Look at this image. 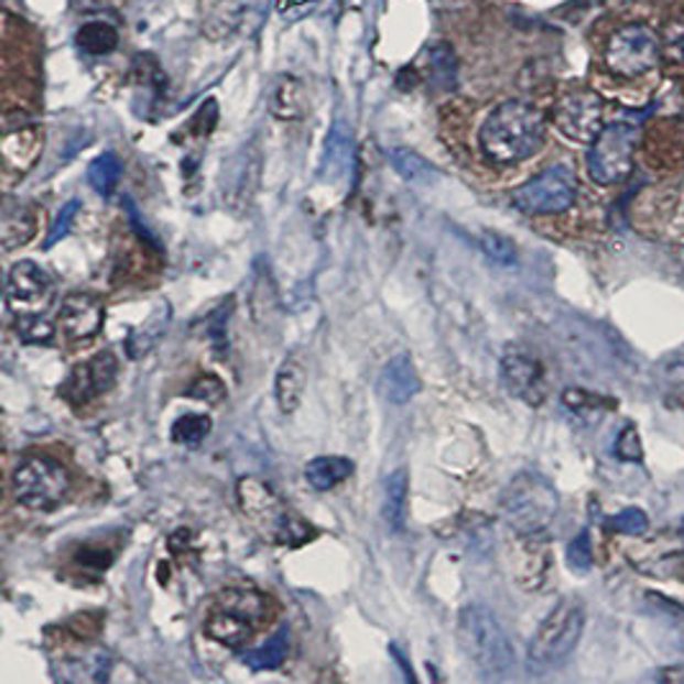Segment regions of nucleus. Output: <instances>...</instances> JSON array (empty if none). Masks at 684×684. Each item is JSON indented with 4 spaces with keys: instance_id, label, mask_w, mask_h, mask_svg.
<instances>
[{
    "instance_id": "obj_1",
    "label": "nucleus",
    "mask_w": 684,
    "mask_h": 684,
    "mask_svg": "<svg viewBox=\"0 0 684 684\" xmlns=\"http://www.w3.org/2000/svg\"><path fill=\"white\" fill-rule=\"evenodd\" d=\"M544 133L546 123L539 108L523 100H506L485 118L479 149L495 164H518L539 152Z\"/></svg>"
},
{
    "instance_id": "obj_2",
    "label": "nucleus",
    "mask_w": 684,
    "mask_h": 684,
    "mask_svg": "<svg viewBox=\"0 0 684 684\" xmlns=\"http://www.w3.org/2000/svg\"><path fill=\"white\" fill-rule=\"evenodd\" d=\"M456 639L464 659L482 680H508L515 670V651L506 628L487 605L469 602L459 612Z\"/></svg>"
},
{
    "instance_id": "obj_3",
    "label": "nucleus",
    "mask_w": 684,
    "mask_h": 684,
    "mask_svg": "<svg viewBox=\"0 0 684 684\" xmlns=\"http://www.w3.org/2000/svg\"><path fill=\"white\" fill-rule=\"evenodd\" d=\"M500 510L515 533L541 536L552 529L556 510H560V495L549 479L533 471H521L502 490Z\"/></svg>"
},
{
    "instance_id": "obj_4",
    "label": "nucleus",
    "mask_w": 684,
    "mask_h": 684,
    "mask_svg": "<svg viewBox=\"0 0 684 684\" xmlns=\"http://www.w3.org/2000/svg\"><path fill=\"white\" fill-rule=\"evenodd\" d=\"M585 631V605L577 597H564L544 618L529 643V666L533 672L554 670L562 664L582 639Z\"/></svg>"
},
{
    "instance_id": "obj_5",
    "label": "nucleus",
    "mask_w": 684,
    "mask_h": 684,
    "mask_svg": "<svg viewBox=\"0 0 684 684\" xmlns=\"http://www.w3.org/2000/svg\"><path fill=\"white\" fill-rule=\"evenodd\" d=\"M69 492L67 469L50 456H29L13 471V495L23 508L50 513Z\"/></svg>"
},
{
    "instance_id": "obj_6",
    "label": "nucleus",
    "mask_w": 684,
    "mask_h": 684,
    "mask_svg": "<svg viewBox=\"0 0 684 684\" xmlns=\"http://www.w3.org/2000/svg\"><path fill=\"white\" fill-rule=\"evenodd\" d=\"M662 62L659 34L647 23H626L605 44V67L623 80H636Z\"/></svg>"
},
{
    "instance_id": "obj_7",
    "label": "nucleus",
    "mask_w": 684,
    "mask_h": 684,
    "mask_svg": "<svg viewBox=\"0 0 684 684\" xmlns=\"http://www.w3.org/2000/svg\"><path fill=\"white\" fill-rule=\"evenodd\" d=\"M639 144V129L633 123L616 121L602 126L587 152L589 177L597 185H618L631 175L633 154Z\"/></svg>"
},
{
    "instance_id": "obj_8",
    "label": "nucleus",
    "mask_w": 684,
    "mask_h": 684,
    "mask_svg": "<svg viewBox=\"0 0 684 684\" xmlns=\"http://www.w3.org/2000/svg\"><path fill=\"white\" fill-rule=\"evenodd\" d=\"M577 200V175L567 164L541 172L513 193V206L525 216H552L569 210Z\"/></svg>"
},
{
    "instance_id": "obj_9",
    "label": "nucleus",
    "mask_w": 684,
    "mask_h": 684,
    "mask_svg": "<svg viewBox=\"0 0 684 684\" xmlns=\"http://www.w3.org/2000/svg\"><path fill=\"white\" fill-rule=\"evenodd\" d=\"M239 502L241 510L247 513L251 521L257 523H270L272 536L278 539V544H303L308 539L305 525L301 518H290L282 508L278 495H274L264 482H259L254 477H247L239 482Z\"/></svg>"
},
{
    "instance_id": "obj_10",
    "label": "nucleus",
    "mask_w": 684,
    "mask_h": 684,
    "mask_svg": "<svg viewBox=\"0 0 684 684\" xmlns=\"http://www.w3.org/2000/svg\"><path fill=\"white\" fill-rule=\"evenodd\" d=\"M602 98L595 90H567L554 106V123L564 137L579 144H593L602 131Z\"/></svg>"
},
{
    "instance_id": "obj_11",
    "label": "nucleus",
    "mask_w": 684,
    "mask_h": 684,
    "mask_svg": "<svg viewBox=\"0 0 684 684\" xmlns=\"http://www.w3.org/2000/svg\"><path fill=\"white\" fill-rule=\"evenodd\" d=\"M118 374V359L111 351H100L96 357H90L83 365H77L69 372L67 382L62 384V398L73 405H83L88 400L104 395L116 384Z\"/></svg>"
},
{
    "instance_id": "obj_12",
    "label": "nucleus",
    "mask_w": 684,
    "mask_h": 684,
    "mask_svg": "<svg viewBox=\"0 0 684 684\" xmlns=\"http://www.w3.org/2000/svg\"><path fill=\"white\" fill-rule=\"evenodd\" d=\"M502 382H506L508 392L529 405H541L546 398V377L544 367L536 357L525 354L521 349H510L502 357Z\"/></svg>"
},
{
    "instance_id": "obj_13",
    "label": "nucleus",
    "mask_w": 684,
    "mask_h": 684,
    "mask_svg": "<svg viewBox=\"0 0 684 684\" xmlns=\"http://www.w3.org/2000/svg\"><path fill=\"white\" fill-rule=\"evenodd\" d=\"M52 280L34 262H15L8 272L6 297L15 313H36L50 303Z\"/></svg>"
},
{
    "instance_id": "obj_14",
    "label": "nucleus",
    "mask_w": 684,
    "mask_h": 684,
    "mask_svg": "<svg viewBox=\"0 0 684 684\" xmlns=\"http://www.w3.org/2000/svg\"><path fill=\"white\" fill-rule=\"evenodd\" d=\"M106 321V305L93 293H69L59 305L57 326L69 341H88L98 336Z\"/></svg>"
},
{
    "instance_id": "obj_15",
    "label": "nucleus",
    "mask_w": 684,
    "mask_h": 684,
    "mask_svg": "<svg viewBox=\"0 0 684 684\" xmlns=\"http://www.w3.org/2000/svg\"><path fill=\"white\" fill-rule=\"evenodd\" d=\"M419 390H421L419 369H415L413 359L408 357V354H398V357H392L388 365H384L380 374V392L384 400H390V403L395 405H403L411 398L419 395Z\"/></svg>"
},
{
    "instance_id": "obj_16",
    "label": "nucleus",
    "mask_w": 684,
    "mask_h": 684,
    "mask_svg": "<svg viewBox=\"0 0 684 684\" xmlns=\"http://www.w3.org/2000/svg\"><path fill=\"white\" fill-rule=\"evenodd\" d=\"M42 152V133L34 126H19V129H6L3 137V162L8 172L23 175L31 164L36 162Z\"/></svg>"
},
{
    "instance_id": "obj_17",
    "label": "nucleus",
    "mask_w": 684,
    "mask_h": 684,
    "mask_svg": "<svg viewBox=\"0 0 684 684\" xmlns=\"http://www.w3.org/2000/svg\"><path fill=\"white\" fill-rule=\"evenodd\" d=\"M254 626L251 620L236 616V612H228V610H221L216 608L214 612H210L206 626H203V631H206L208 639H214L216 643H224V647H241V643H247L251 639V633H254Z\"/></svg>"
},
{
    "instance_id": "obj_18",
    "label": "nucleus",
    "mask_w": 684,
    "mask_h": 684,
    "mask_svg": "<svg viewBox=\"0 0 684 684\" xmlns=\"http://www.w3.org/2000/svg\"><path fill=\"white\" fill-rule=\"evenodd\" d=\"M354 471V462L346 459V456H318L313 459L308 467H305V479L313 490L326 492L332 487L341 485L346 477Z\"/></svg>"
},
{
    "instance_id": "obj_19",
    "label": "nucleus",
    "mask_w": 684,
    "mask_h": 684,
    "mask_svg": "<svg viewBox=\"0 0 684 684\" xmlns=\"http://www.w3.org/2000/svg\"><path fill=\"white\" fill-rule=\"evenodd\" d=\"M382 515L392 531H403L408 521V471H392L384 482Z\"/></svg>"
},
{
    "instance_id": "obj_20",
    "label": "nucleus",
    "mask_w": 684,
    "mask_h": 684,
    "mask_svg": "<svg viewBox=\"0 0 684 684\" xmlns=\"http://www.w3.org/2000/svg\"><path fill=\"white\" fill-rule=\"evenodd\" d=\"M303 390H305V369L301 361L290 359L285 365L280 367L278 372V382H274V392H278V405L280 411L290 415L297 411L303 400Z\"/></svg>"
},
{
    "instance_id": "obj_21",
    "label": "nucleus",
    "mask_w": 684,
    "mask_h": 684,
    "mask_svg": "<svg viewBox=\"0 0 684 684\" xmlns=\"http://www.w3.org/2000/svg\"><path fill=\"white\" fill-rule=\"evenodd\" d=\"M267 597L257 589H226V593L218 595L216 608L236 612V616L251 620V623H259L267 612Z\"/></svg>"
},
{
    "instance_id": "obj_22",
    "label": "nucleus",
    "mask_w": 684,
    "mask_h": 684,
    "mask_svg": "<svg viewBox=\"0 0 684 684\" xmlns=\"http://www.w3.org/2000/svg\"><path fill=\"white\" fill-rule=\"evenodd\" d=\"M287 651H290V633L285 631V628H282V631L274 633L272 639L264 643V647L243 651L241 662L251 666V670H259V672L278 670V666H282V662L287 659Z\"/></svg>"
},
{
    "instance_id": "obj_23",
    "label": "nucleus",
    "mask_w": 684,
    "mask_h": 684,
    "mask_svg": "<svg viewBox=\"0 0 684 684\" xmlns=\"http://www.w3.org/2000/svg\"><path fill=\"white\" fill-rule=\"evenodd\" d=\"M36 234V216L26 208L8 210L3 216V226H0V241H3L6 251H13L34 239Z\"/></svg>"
},
{
    "instance_id": "obj_24",
    "label": "nucleus",
    "mask_w": 684,
    "mask_h": 684,
    "mask_svg": "<svg viewBox=\"0 0 684 684\" xmlns=\"http://www.w3.org/2000/svg\"><path fill=\"white\" fill-rule=\"evenodd\" d=\"M390 162H392V167H395L398 175L408 180V183L431 185L434 180H438L436 167H431V164L423 160L421 154L411 152V149H392Z\"/></svg>"
},
{
    "instance_id": "obj_25",
    "label": "nucleus",
    "mask_w": 684,
    "mask_h": 684,
    "mask_svg": "<svg viewBox=\"0 0 684 684\" xmlns=\"http://www.w3.org/2000/svg\"><path fill=\"white\" fill-rule=\"evenodd\" d=\"M77 46L88 54H108L118 46V31L106 21H90L77 31Z\"/></svg>"
},
{
    "instance_id": "obj_26",
    "label": "nucleus",
    "mask_w": 684,
    "mask_h": 684,
    "mask_svg": "<svg viewBox=\"0 0 684 684\" xmlns=\"http://www.w3.org/2000/svg\"><path fill=\"white\" fill-rule=\"evenodd\" d=\"M241 23H243V6L236 3V0H221V3L208 13L206 23H203V31L218 42V39L228 36L236 26H241Z\"/></svg>"
},
{
    "instance_id": "obj_27",
    "label": "nucleus",
    "mask_w": 684,
    "mask_h": 684,
    "mask_svg": "<svg viewBox=\"0 0 684 684\" xmlns=\"http://www.w3.org/2000/svg\"><path fill=\"white\" fill-rule=\"evenodd\" d=\"M351 162V133L339 123L328 137L326 146V175L336 180L346 172V164Z\"/></svg>"
},
{
    "instance_id": "obj_28",
    "label": "nucleus",
    "mask_w": 684,
    "mask_h": 684,
    "mask_svg": "<svg viewBox=\"0 0 684 684\" xmlns=\"http://www.w3.org/2000/svg\"><path fill=\"white\" fill-rule=\"evenodd\" d=\"M121 172L123 167H121V162H118V156L106 152V154H100L98 160L90 162L88 180L100 195H111L118 187V180H121Z\"/></svg>"
},
{
    "instance_id": "obj_29",
    "label": "nucleus",
    "mask_w": 684,
    "mask_h": 684,
    "mask_svg": "<svg viewBox=\"0 0 684 684\" xmlns=\"http://www.w3.org/2000/svg\"><path fill=\"white\" fill-rule=\"evenodd\" d=\"M167 321H170L167 308L152 313V318H149L146 324L139 328V332H133L129 336V357L131 359L144 357V354L156 344V339H160V336L164 334V328H167Z\"/></svg>"
},
{
    "instance_id": "obj_30",
    "label": "nucleus",
    "mask_w": 684,
    "mask_h": 684,
    "mask_svg": "<svg viewBox=\"0 0 684 684\" xmlns=\"http://www.w3.org/2000/svg\"><path fill=\"white\" fill-rule=\"evenodd\" d=\"M659 44H662V59L670 65H684V13L672 15L662 26L659 34Z\"/></svg>"
},
{
    "instance_id": "obj_31",
    "label": "nucleus",
    "mask_w": 684,
    "mask_h": 684,
    "mask_svg": "<svg viewBox=\"0 0 684 684\" xmlns=\"http://www.w3.org/2000/svg\"><path fill=\"white\" fill-rule=\"evenodd\" d=\"M210 434V419L208 415H183L172 426V442L185 446H198L203 438Z\"/></svg>"
},
{
    "instance_id": "obj_32",
    "label": "nucleus",
    "mask_w": 684,
    "mask_h": 684,
    "mask_svg": "<svg viewBox=\"0 0 684 684\" xmlns=\"http://www.w3.org/2000/svg\"><path fill=\"white\" fill-rule=\"evenodd\" d=\"M15 332L26 344H50L54 336V326L39 313H19Z\"/></svg>"
},
{
    "instance_id": "obj_33",
    "label": "nucleus",
    "mask_w": 684,
    "mask_h": 684,
    "mask_svg": "<svg viewBox=\"0 0 684 684\" xmlns=\"http://www.w3.org/2000/svg\"><path fill=\"white\" fill-rule=\"evenodd\" d=\"M479 247H482L485 254L498 264L508 267V264H515V259H518L515 243L498 231H485L482 236H479Z\"/></svg>"
},
{
    "instance_id": "obj_34",
    "label": "nucleus",
    "mask_w": 684,
    "mask_h": 684,
    "mask_svg": "<svg viewBox=\"0 0 684 684\" xmlns=\"http://www.w3.org/2000/svg\"><path fill=\"white\" fill-rule=\"evenodd\" d=\"M187 398L203 400L208 405H218L226 398V388L216 374H198L191 388H187Z\"/></svg>"
},
{
    "instance_id": "obj_35",
    "label": "nucleus",
    "mask_w": 684,
    "mask_h": 684,
    "mask_svg": "<svg viewBox=\"0 0 684 684\" xmlns=\"http://www.w3.org/2000/svg\"><path fill=\"white\" fill-rule=\"evenodd\" d=\"M610 529L628 533V536H639V533L649 529V515L639 508H626L610 518Z\"/></svg>"
},
{
    "instance_id": "obj_36",
    "label": "nucleus",
    "mask_w": 684,
    "mask_h": 684,
    "mask_svg": "<svg viewBox=\"0 0 684 684\" xmlns=\"http://www.w3.org/2000/svg\"><path fill=\"white\" fill-rule=\"evenodd\" d=\"M77 210H80V203H77V200H69L67 206L59 210V216L54 218V224H52V228H50V236H46V243H44L46 249H52L54 243L65 239V236L69 234V228H73V221H75Z\"/></svg>"
},
{
    "instance_id": "obj_37",
    "label": "nucleus",
    "mask_w": 684,
    "mask_h": 684,
    "mask_svg": "<svg viewBox=\"0 0 684 684\" xmlns=\"http://www.w3.org/2000/svg\"><path fill=\"white\" fill-rule=\"evenodd\" d=\"M616 454H618L623 462H641V456H643L641 436H639V431H636L633 423H628V426L618 434Z\"/></svg>"
},
{
    "instance_id": "obj_38",
    "label": "nucleus",
    "mask_w": 684,
    "mask_h": 684,
    "mask_svg": "<svg viewBox=\"0 0 684 684\" xmlns=\"http://www.w3.org/2000/svg\"><path fill=\"white\" fill-rule=\"evenodd\" d=\"M567 562L574 572H587L593 567V544H589L587 533H579L567 546Z\"/></svg>"
},
{
    "instance_id": "obj_39",
    "label": "nucleus",
    "mask_w": 684,
    "mask_h": 684,
    "mask_svg": "<svg viewBox=\"0 0 684 684\" xmlns=\"http://www.w3.org/2000/svg\"><path fill=\"white\" fill-rule=\"evenodd\" d=\"M316 6H318V0H278V13L287 23H297V21H303L308 13L316 11Z\"/></svg>"
},
{
    "instance_id": "obj_40",
    "label": "nucleus",
    "mask_w": 684,
    "mask_h": 684,
    "mask_svg": "<svg viewBox=\"0 0 684 684\" xmlns=\"http://www.w3.org/2000/svg\"><path fill=\"white\" fill-rule=\"evenodd\" d=\"M295 93H297V88H295V83H293V80H287L285 85H280L278 93H274V108H278L280 104H285V106H287L285 118H295V116H297V104H293V96H295Z\"/></svg>"
},
{
    "instance_id": "obj_41",
    "label": "nucleus",
    "mask_w": 684,
    "mask_h": 684,
    "mask_svg": "<svg viewBox=\"0 0 684 684\" xmlns=\"http://www.w3.org/2000/svg\"><path fill=\"white\" fill-rule=\"evenodd\" d=\"M664 680H684V672H664Z\"/></svg>"
},
{
    "instance_id": "obj_42",
    "label": "nucleus",
    "mask_w": 684,
    "mask_h": 684,
    "mask_svg": "<svg viewBox=\"0 0 684 684\" xmlns=\"http://www.w3.org/2000/svg\"><path fill=\"white\" fill-rule=\"evenodd\" d=\"M682 531H684V523H682Z\"/></svg>"
}]
</instances>
